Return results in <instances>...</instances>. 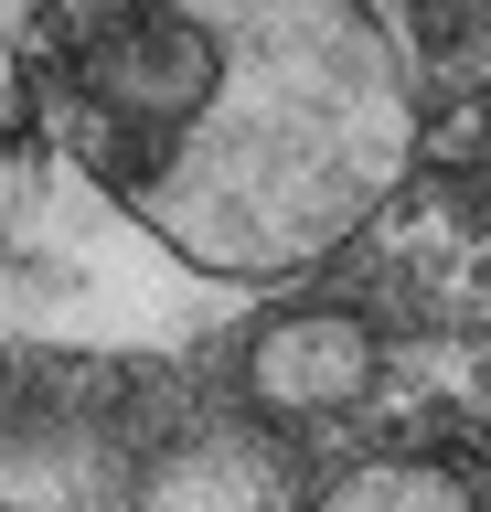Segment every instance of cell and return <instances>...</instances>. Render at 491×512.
I'll list each match as a JSON object with an SVG mask.
<instances>
[{"label": "cell", "mask_w": 491, "mask_h": 512, "mask_svg": "<svg viewBox=\"0 0 491 512\" xmlns=\"http://www.w3.org/2000/svg\"><path fill=\"white\" fill-rule=\"evenodd\" d=\"M33 43L75 171L203 278L331 256L417 160V86L385 11L97 0L43 11Z\"/></svg>", "instance_id": "obj_1"}, {"label": "cell", "mask_w": 491, "mask_h": 512, "mask_svg": "<svg viewBox=\"0 0 491 512\" xmlns=\"http://www.w3.org/2000/svg\"><path fill=\"white\" fill-rule=\"evenodd\" d=\"M246 384H257V406H278V416H331V406H353L363 384H374V342H363L353 310H289V320L257 331Z\"/></svg>", "instance_id": "obj_2"}, {"label": "cell", "mask_w": 491, "mask_h": 512, "mask_svg": "<svg viewBox=\"0 0 491 512\" xmlns=\"http://www.w3.org/2000/svg\"><path fill=\"white\" fill-rule=\"evenodd\" d=\"M129 502L139 512H289V480L257 438H182L171 459H150Z\"/></svg>", "instance_id": "obj_3"}, {"label": "cell", "mask_w": 491, "mask_h": 512, "mask_svg": "<svg viewBox=\"0 0 491 512\" xmlns=\"http://www.w3.org/2000/svg\"><path fill=\"white\" fill-rule=\"evenodd\" d=\"M118 470L86 427H22L0 438V512H118Z\"/></svg>", "instance_id": "obj_4"}, {"label": "cell", "mask_w": 491, "mask_h": 512, "mask_svg": "<svg viewBox=\"0 0 491 512\" xmlns=\"http://www.w3.org/2000/svg\"><path fill=\"white\" fill-rule=\"evenodd\" d=\"M321 512H470V491H459L449 470H417V459H374V470H353Z\"/></svg>", "instance_id": "obj_5"}, {"label": "cell", "mask_w": 491, "mask_h": 512, "mask_svg": "<svg viewBox=\"0 0 491 512\" xmlns=\"http://www.w3.org/2000/svg\"><path fill=\"white\" fill-rule=\"evenodd\" d=\"M22 107V54H11V22H0V118Z\"/></svg>", "instance_id": "obj_6"}, {"label": "cell", "mask_w": 491, "mask_h": 512, "mask_svg": "<svg viewBox=\"0 0 491 512\" xmlns=\"http://www.w3.org/2000/svg\"><path fill=\"white\" fill-rule=\"evenodd\" d=\"M11 224H22V160L0 150V235H11Z\"/></svg>", "instance_id": "obj_7"}]
</instances>
